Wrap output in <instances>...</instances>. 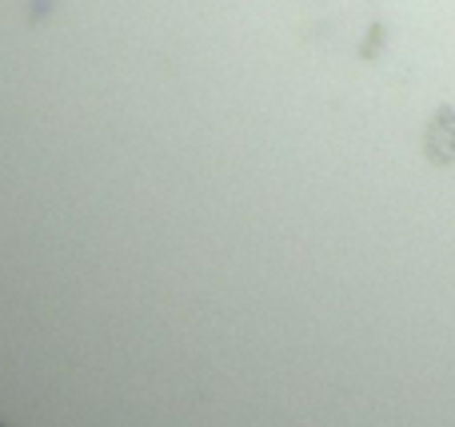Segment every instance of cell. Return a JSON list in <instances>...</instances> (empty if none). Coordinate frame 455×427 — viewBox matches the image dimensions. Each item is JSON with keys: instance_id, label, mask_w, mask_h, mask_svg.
<instances>
[{"instance_id": "obj_1", "label": "cell", "mask_w": 455, "mask_h": 427, "mask_svg": "<svg viewBox=\"0 0 455 427\" xmlns=\"http://www.w3.org/2000/svg\"><path fill=\"white\" fill-rule=\"evenodd\" d=\"M424 152L435 164H451L455 160V108L451 104H440V112L432 116L427 136H424Z\"/></svg>"}, {"instance_id": "obj_2", "label": "cell", "mask_w": 455, "mask_h": 427, "mask_svg": "<svg viewBox=\"0 0 455 427\" xmlns=\"http://www.w3.org/2000/svg\"><path fill=\"white\" fill-rule=\"evenodd\" d=\"M0 427H8V423H0Z\"/></svg>"}]
</instances>
